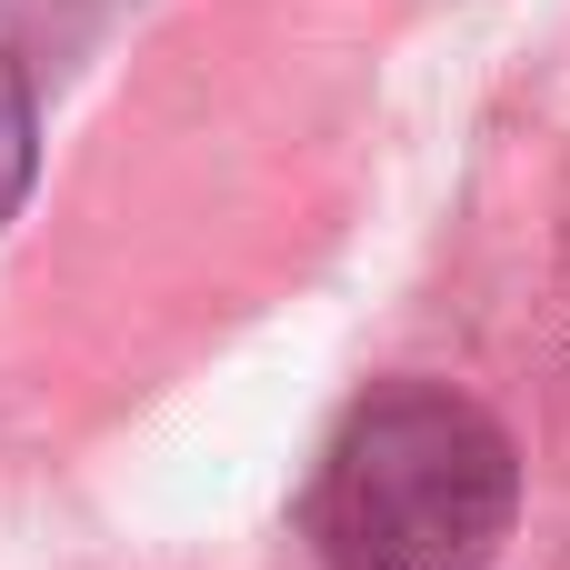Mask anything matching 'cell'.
<instances>
[{
    "label": "cell",
    "mask_w": 570,
    "mask_h": 570,
    "mask_svg": "<svg viewBox=\"0 0 570 570\" xmlns=\"http://www.w3.org/2000/svg\"><path fill=\"white\" fill-rule=\"evenodd\" d=\"M521 511L511 431L451 381H381L311 471V551L331 570H491Z\"/></svg>",
    "instance_id": "cell-1"
},
{
    "label": "cell",
    "mask_w": 570,
    "mask_h": 570,
    "mask_svg": "<svg viewBox=\"0 0 570 570\" xmlns=\"http://www.w3.org/2000/svg\"><path fill=\"white\" fill-rule=\"evenodd\" d=\"M30 180H40V80H30L20 40L0 30V220L30 200Z\"/></svg>",
    "instance_id": "cell-2"
}]
</instances>
